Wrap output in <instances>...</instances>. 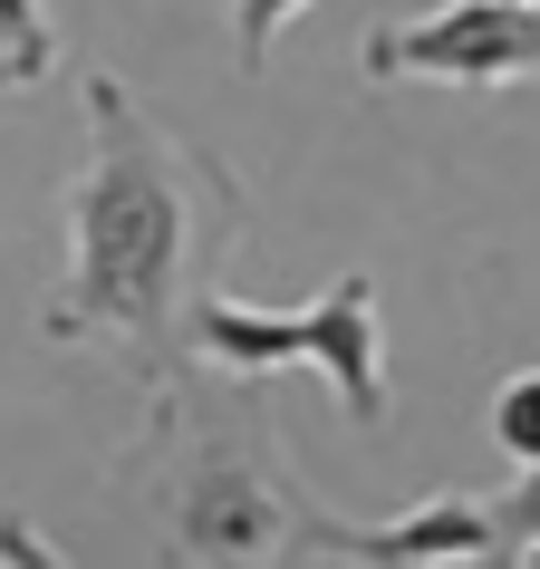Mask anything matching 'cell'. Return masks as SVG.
<instances>
[{
	"label": "cell",
	"instance_id": "cell-2",
	"mask_svg": "<svg viewBox=\"0 0 540 569\" xmlns=\"http://www.w3.org/2000/svg\"><path fill=\"white\" fill-rule=\"evenodd\" d=\"M154 473H164V560L174 569H280L309 540V511L290 492V463H280V435H270V406L241 387H164L154 396L146 445Z\"/></svg>",
	"mask_w": 540,
	"mask_h": 569
},
{
	"label": "cell",
	"instance_id": "cell-6",
	"mask_svg": "<svg viewBox=\"0 0 540 569\" xmlns=\"http://www.w3.org/2000/svg\"><path fill=\"white\" fill-rule=\"evenodd\" d=\"M49 68H59L49 0H0V88H39Z\"/></svg>",
	"mask_w": 540,
	"mask_h": 569
},
{
	"label": "cell",
	"instance_id": "cell-11",
	"mask_svg": "<svg viewBox=\"0 0 540 569\" xmlns=\"http://www.w3.org/2000/svg\"><path fill=\"white\" fill-rule=\"evenodd\" d=\"M511 569H540V540H531V550H521V560H511Z\"/></svg>",
	"mask_w": 540,
	"mask_h": 569
},
{
	"label": "cell",
	"instance_id": "cell-10",
	"mask_svg": "<svg viewBox=\"0 0 540 569\" xmlns=\"http://www.w3.org/2000/svg\"><path fill=\"white\" fill-rule=\"evenodd\" d=\"M0 569H68V560H59V540L39 531V521L0 511Z\"/></svg>",
	"mask_w": 540,
	"mask_h": 569
},
{
	"label": "cell",
	"instance_id": "cell-9",
	"mask_svg": "<svg viewBox=\"0 0 540 569\" xmlns=\"http://www.w3.org/2000/svg\"><path fill=\"white\" fill-rule=\"evenodd\" d=\"M492 521H502V540H511V560L540 540V473H511V492L492 502Z\"/></svg>",
	"mask_w": 540,
	"mask_h": 569
},
{
	"label": "cell",
	"instance_id": "cell-7",
	"mask_svg": "<svg viewBox=\"0 0 540 569\" xmlns=\"http://www.w3.org/2000/svg\"><path fill=\"white\" fill-rule=\"evenodd\" d=\"M492 445L521 473H540V367H511L502 387H492Z\"/></svg>",
	"mask_w": 540,
	"mask_h": 569
},
{
	"label": "cell",
	"instance_id": "cell-8",
	"mask_svg": "<svg viewBox=\"0 0 540 569\" xmlns=\"http://www.w3.org/2000/svg\"><path fill=\"white\" fill-rule=\"evenodd\" d=\"M290 10H309V0H232V49H241V68L261 78L270 68V39H280V20Z\"/></svg>",
	"mask_w": 540,
	"mask_h": 569
},
{
	"label": "cell",
	"instance_id": "cell-1",
	"mask_svg": "<svg viewBox=\"0 0 540 569\" xmlns=\"http://www.w3.org/2000/svg\"><path fill=\"white\" fill-rule=\"evenodd\" d=\"M78 97H88V164L68 174V270L39 300V338L97 348L146 396H164L183 387V358H193V338H183L193 251H203L193 232H203V212L241 222V193L183 154L174 126L136 107L117 68H88Z\"/></svg>",
	"mask_w": 540,
	"mask_h": 569
},
{
	"label": "cell",
	"instance_id": "cell-4",
	"mask_svg": "<svg viewBox=\"0 0 540 569\" xmlns=\"http://www.w3.org/2000/svg\"><path fill=\"white\" fill-rule=\"evenodd\" d=\"M358 68L377 88L396 78H444V88H511L540 78V0H434L424 20L358 39Z\"/></svg>",
	"mask_w": 540,
	"mask_h": 569
},
{
	"label": "cell",
	"instance_id": "cell-3",
	"mask_svg": "<svg viewBox=\"0 0 540 569\" xmlns=\"http://www.w3.org/2000/svg\"><path fill=\"white\" fill-rule=\"evenodd\" d=\"M183 338H193V358L232 367V377L319 367L358 435L387 425V319H377V280H367V270H338L309 309H251V300H232V290H193Z\"/></svg>",
	"mask_w": 540,
	"mask_h": 569
},
{
	"label": "cell",
	"instance_id": "cell-5",
	"mask_svg": "<svg viewBox=\"0 0 540 569\" xmlns=\"http://www.w3.org/2000/svg\"><path fill=\"white\" fill-rule=\"evenodd\" d=\"M309 550H329L348 569H511V540L492 521V502H463V492H434L406 521H338V511H309Z\"/></svg>",
	"mask_w": 540,
	"mask_h": 569
}]
</instances>
